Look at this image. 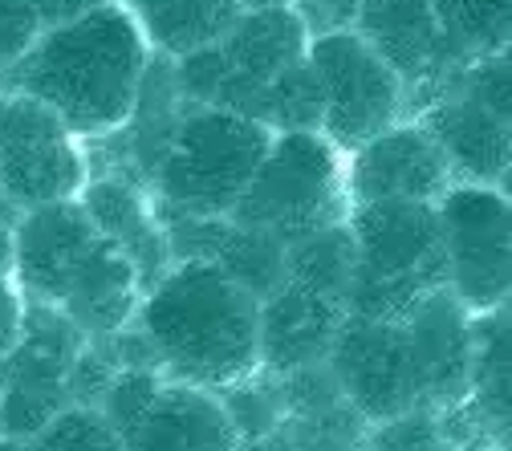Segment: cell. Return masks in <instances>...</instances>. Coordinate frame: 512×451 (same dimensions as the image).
Returning <instances> with one entry per match:
<instances>
[{
    "instance_id": "11",
    "label": "cell",
    "mask_w": 512,
    "mask_h": 451,
    "mask_svg": "<svg viewBox=\"0 0 512 451\" xmlns=\"http://www.w3.org/2000/svg\"><path fill=\"white\" fill-rule=\"evenodd\" d=\"M330 370L338 378L342 399L370 427L423 407V378L407 321L346 313L338 342L330 350Z\"/></svg>"
},
{
    "instance_id": "22",
    "label": "cell",
    "mask_w": 512,
    "mask_h": 451,
    "mask_svg": "<svg viewBox=\"0 0 512 451\" xmlns=\"http://www.w3.org/2000/svg\"><path fill=\"white\" fill-rule=\"evenodd\" d=\"M431 9L464 66L512 45V0H431Z\"/></svg>"
},
{
    "instance_id": "3",
    "label": "cell",
    "mask_w": 512,
    "mask_h": 451,
    "mask_svg": "<svg viewBox=\"0 0 512 451\" xmlns=\"http://www.w3.org/2000/svg\"><path fill=\"white\" fill-rule=\"evenodd\" d=\"M9 277L33 305L61 309L86 338H114L143 305V277L90 220L82 200H57L17 216Z\"/></svg>"
},
{
    "instance_id": "18",
    "label": "cell",
    "mask_w": 512,
    "mask_h": 451,
    "mask_svg": "<svg viewBox=\"0 0 512 451\" xmlns=\"http://www.w3.org/2000/svg\"><path fill=\"white\" fill-rule=\"evenodd\" d=\"M435 143L443 147L456 179L464 183H500L508 159H512V126L472 102L468 94H447L439 98L423 118Z\"/></svg>"
},
{
    "instance_id": "31",
    "label": "cell",
    "mask_w": 512,
    "mask_h": 451,
    "mask_svg": "<svg viewBox=\"0 0 512 451\" xmlns=\"http://www.w3.org/2000/svg\"><path fill=\"white\" fill-rule=\"evenodd\" d=\"M0 451H37L33 439H17V435H0Z\"/></svg>"
},
{
    "instance_id": "13",
    "label": "cell",
    "mask_w": 512,
    "mask_h": 451,
    "mask_svg": "<svg viewBox=\"0 0 512 451\" xmlns=\"http://www.w3.org/2000/svg\"><path fill=\"white\" fill-rule=\"evenodd\" d=\"M126 451H244L224 395L163 378L147 411L122 431Z\"/></svg>"
},
{
    "instance_id": "26",
    "label": "cell",
    "mask_w": 512,
    "mask_h": 451,
    "mask_svg": "<svg viewBox=\"0 0 512 451\" xmlns=\"http://www.w3.org/2000/svg\"><path fill=\"white\" fill-rule=\"evenodd\" d=\"M370 451H460L439 427V415L435 411H407L399 419H387V423H374V435H370Z\"/></svg>"
},
{
    "instance_id": "6",
    "label": "cell",
    "mask_w": 512,
    "mask_h": 451,
    "mask_svg": "<svg viewBox=\"0 0 512 451\" xmlns=\"http://www.w3.org/2000/svg\"><path fill=\"white\" fill-rule=\"evenodd\" d=\"M350 208L346 151H338L322 131H277L232 220L269 232L289 248L317 228L342 224Z\"/></svg>"
},
{
    "instance_id": "24",
    "label": "cell",
    "mask_w": 512,
    "mask_h": 451,
    "mask_svg": "<svg viewBox=\"0 0 512 451\" xmlns=\"http://www.w3.org/2000/svg\"><path fill=\"white\" fill-rule=\"evenodd\" d=\"M37 451H126L118 427L110 423V415L94 403H70L61 407L37 435H33Z\"/></svg>"
},
{
    "instance_id": "9",
    "label": "cell",
    "mask_w": 512,
    "mask_h": 451,
    "mask_svg": "<svg viewBox=\"0 0 512 451\" xmlns=\"http://www.w3.org/2000/svg\"><path fill=\"white\" fill-rule=\"evenodd\" d=\"M309 66L322 90V135L338 151H358L403 118V78L358 29L309 37Z\"/></svg>"
},
{
    "instance_id": "17",
    "label": "cell",
    "mask_w": 512,
    "mask_h": 451,
    "mask_svg": "<svg viewBox=\"0 0 512 451\" xmlns=\"http://www.w3.org/2000/svg\"><path fill=\"white\" fill-rule=\"evenodd\" d=\"M82 208L90 212L94 228L135 261L143 289H151L171 265V240H167V224L155 212V200L143 196L135 183H126L118 175H90V183L82 187Z\"/></svg>"
},
{
    "instance_id": "29",
    "label": "cell",
    "mask_w": 512,
    "mask_h": 451,
    "mask_svg": "<svg viewBox=\"0 0 512 451\" xmlns=\"http://www.w3.org/2000/svg\"><path fill=\"white\" fill-rule=\"evenodd\" d=\"M45 29L49 25H61V21H74V17H86L94 9H106V5H118V0H33Z\"/></svg>"
},
{
    "instance_id": "19",
    "label": "cell",
    "mask_w": 512,
    "mask_h": 451,
    "mask_svg": "<svg viewBox=\"0 0 512 451\" xmlns=\"http://www.w3.org/2000/svg\"><path fill=\"white\" fill-rule=\"evenodd\" d=\"M464 411L488 439H500L512 427V313L504 305L472 317V366Z\"/></svg>"
},
{
    "instance_id": "16",
    "label": "cell",
    "mask_w": 512,
    "mask_h": 451,
    "mask_svg": "<svg viewBox=\"0 0 512 451\" xmlns=\"http://www.w3.org/2000/svg\"><path fill=\"white\" fill-rule=\"evenodd\" d=\"M354 29L403 78V86L431 82L460 61L439 29L431 0H362Z\"/></svg>"
},
{
    "instance_id": "5",
    "label": "cell",
    "mask_w": 512,
    "mask_h": 451,
    "mask_svg": "<svg viewBox=\"0 0 512 451\" xmlns=\"http://www.w3.org/2000/svg\"><path fill=\"white\" fill-rule=\"evenodd\" d=\"M350 232L358 244V269L346 297L350 313L403 321L427 293L447 289L435 204H354Z\"/></svg>"
},
{
    "instance_id": "27",
    "label": "cell",
    "mask_w": 512,
    "mask_h": 451,
    "mask_svg": "<svg viewBox=\"0 0 512 451\" xmlns=\"http://www.w3.org/2000/svg\"><path fill=\"white\" fill-rule=\"evenodd\" d=\"M45 21L33 0H0V78L37 45Z\"/></svg>"
},
{
    "instance_id": "28",
    "label": "cell",
    "mask_w": 512,
    "mask_h": 451,
    "mask_svg": "<svg viewBox=\"0 0 512 451\" xmlns=\"http://www.w3.org/2000/svg\"><path fill=\"white\" fill-rule=\"evenodd\" d=\"M25 334V293L9 273H0V362L13 354Z\"/></svg>"
},
{
    "instance_id": "30",
    "label": "cell",
    "mask_w": 512,
    "mask_h": 451,
    "mask_svg": "<svg viewBox=\"0 0 512 451\" xmlns=\"http://www.w3.org/2000/svg\"><path fill=\"white\" fill-rule=\"evenodd\" d=\"M17 208L0 196V273H9L13 265V228H17Z\"/></svg>"
},
{
    "instance_id": "15",
    "label": "cell",
    "mask_w": 512,
    "mask_h": 451,
    "mask_svg": "<svg viewBox=\"0 0 512 451\" xmlns=\"http://www.w3.org/2000/svg\"><path fill=\"white\" fill-rule=\"evenodd\" d=\"M403 321H407L419 378H423V407L427 411L460 407L468 399L472 313L456 301L452 289H435Z\"/></svg>"
},
{
    "instance_id": "35",
    "label": "cell",
    "mask_w": 512,
    "mask_h": 451,
    "mask_svg": "<svg viewBox=\"0 0 512 451\" xmlns=\"http://www.w3.org/2000/svg\"><path fill=\"white\" fill-rule=\"evenodd\" d=\"M504 309H508V313H512V297H508V301H504Z\"/></svg>"
},
{
    "instance_id": "4",
    "label": "cell",
    "mask_w": 512,
    "mask_h": 451,
    "mask_svg": "<svg viewBox=\"0 0 512 451\" xmlns=\"http://www.w3.org/2000/svg\"><path fill=\"white\" fill-rule=\"evenodd\" d=\"M273 135V126L252 114L191 102L151 171L159 220L232 216L256 167L265 163Z\"/></svg>"
},
{
    "instance_id": "23",
    "label": "cell",
    "mask_w": 512,
    "mask_h": 451,
    "mask_svg": "<svg viewBox=\"0 0 512 451\" xmlns=\"http://www.w3.org/2000/svg\"><path fill=\"white\" fill-rule=\"evenodd\" d=\"M256 118L269 122L273 131H322V90H317L309 53L265 90Z\"/></svg>"
},
{
    "instance_id": "1",
    "label": "cell",
    "mask_w": 512,
    "mask_h": 451,
    "mask_svg": "<svg viewBox=\"0 0 512 451\" xmlns=\"http://www.w3.org/2000/svg\"><path fill=\"white\" fill-rule=\"evenodd\" d=\"M147 70L151 41L139 17L118 0L49 25L5 82L57 110L78 139H106L135 118Z\"/></svg>"
},
{
    "instance_id": "34",
    "label": "cell",
    "mask_w": 512,
    "mask_h": 451,
    "mask_svg": "<svg viewBox=\"0 0 512 451\" xmlns=\"http://www.w3.org/2000/svg\"><path fill=\"white\" fill-rule=\"evenodd\" d=\"M346 451H370V443H366V447H346Z\"/></svg>"
},
{
    "instance_id": "33",
    "label": "cell",
    "mask_w": 512,
    "mask_h": 451,
    "mask_svg": "<svg viewBox=\"0 0 512 451\" xmlns=\"http://www.w3.org/2000/svg\"><path fill=\"white\" fill-rule=\"evenodd\" d=\"M496 443H500V447H504V451H512V427H508V431H504V435H500V439H496Z\"/></svg>"
},
{
    "instance_id": "8",
    "label": "cell",
    "mask_w": 512,
    "mask_h": 451,
    "mask_svg": "<svg viewBox=\"0 0 512 451\" xmlns=\"http://www.w3.org/2000/svg\"><path fill=\"white\" fill-rule=\"evenodd\" d=\"M447 289L476 317L512 297V200L496 183H464L435 200Z\"/></svg>"
},
{
    "instance_id": "7",
    "label": "cell",
    "mask_w": 512,
    "mask_h": 451,
    "mask_svg": "<svg viewBox=\"0 0 512 451\" xmlns=\"http://www.w3.org/2000/svg\"><path fill=\"white\" fill-rule=\"evenodd\" d=\"M309 53L305 21L285 5L244 9L232 29L175 61L179 94L196 106L261 114L265 90Z\"/></svg>"
},
{
    "instance_id": "32",
    "label": "cell",
    "mask_w": 512,
    "mask_h": 451,
    "mask_svg": "<svg viewBox=\"0 0 512 451\" xmlns=\"http://www.w3.org/2000/svg\"><path fill=\"white\" fill-rule=\"evenodd\" d=\"M500 191H504V196L512 200V159H508V167H504V175H500V183H496Z\"/></svg>"
},
{
    "instance_id": "2",
    "label": "cell",
    "mask_w": 512,
    "mask_h": 451,
    "mask_svg": "<svg viewBox=\"0 0 512 451\" xmlns=\"http://www.w3.org/2000/svg\"><path fill=\"white\" fill-rule=\"evenodd\" d=\"M159 374L228 391L261 374V297L216 261H175L135 313Z\"/></svg>"
},
{
    "instance_id": "25",
    "label": "cell",
    "mask_w": 512,
    "mask_h": 451,
    "mask_svg": "<svg viewBox=\"0 0 512 451\" xmlns=\"http://www.w3.org/2000/svg\"><path fill=\"white\" fill-rule=\"evenodd\" d=\"M460 94H468L472 102H480L512 126V45L468 61L460 74Z\"/></svg>"
},
{
    "instance_id": "14",
    "label": "cell",
    "mask_w": 512,
    "mask_h": 451,
    "mask_svg": "<svg viewBox=\"0 0 512 451\" xmlns=\"http://www.w3.org/2000/svg\"><path fill=\"white\" fill-rule=\"evenodd\" d=\"M346 301L305 285H277L261 301V374L281 378L301 366L330 362L338 330L346 321Z\"/></svg>"
},
{
    "instance_id": "12",
    "label": "cell",
    "mask_w": 512,
    "mask_h": 451,
    "mask_svg": "<svg viewBox=\"0 0 512 451\" xmlns=\"http://www.w3.org/2000/svg\"><path fill=\"white\" fill-rule=\"evenodd\" d=\"M456 183V171L447 163L443 147L423 122H395L370 143L346 155V187L350 204H435Z\"/></svg>"
},
{
    "instance_id": "10",
    "label": "cell",
    "mask_w": 512,
    "mask_h": 451,
    "mask_svg": "<svg viewBox=\"0 0 512 451\" xmlns=\"http://www.w3.org/2000/svg\"><path fill=\"white\" fill-rule=\"evenodd\" d=\"M90 183L82 139L45 102L9 90L0 94V196L17 212L78 200Z\"/></svg>"
},
{
    "instance_id": "20",
    "label": "cell",
    "mask_w": 512,
    "mask_h": 451,
    "mask_svg": "<svg viewBox=\"0 0 512 451\" xmlns=\"http://www.w3.org/2000/svg\"><path fill=\"white\" fill-rule=\"evenodd\" d=\"M131 13L139 17L151 45L183 57L220 41L244 9L240 0H131Z\"/></svg>"
},
{
    "instance_id": "21",
    "label": "cell",
    "mask_w": 512,
    "mask_h": 451,
    "mask_svg": "<svg viewBox=\"0 0 512 451\" xmlns=\"http://www.w3.org/2000/svg\"><path fill=\"white\" fill-rule=\"evenodd\" d=\"M354 269H358V244L350 232V216L342 224L317 228V232H309L285 248V281L317 289V293L338 297V301L350 297Z\"/></svg>"
}]
</instances>
